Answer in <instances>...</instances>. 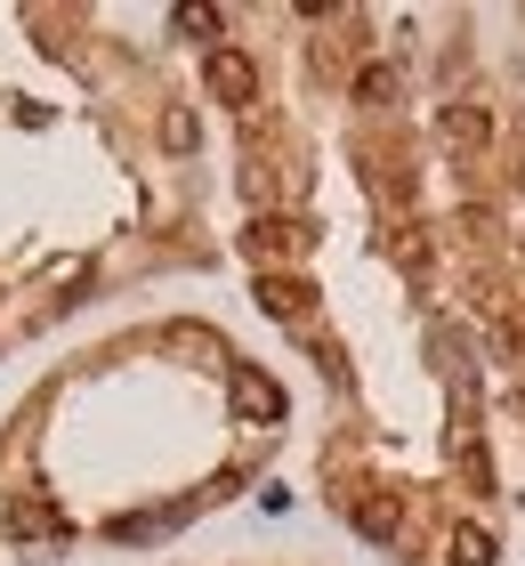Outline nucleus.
<instances>
[{"label": "nucleus", "instance_id": "obj_9", "mask_svg": "<svg viewBox=\"0 0 525 566\" xmlns=\"http://www.w3.org/2000/svg\"><path fill=\"white\" fill-rule=\"evenodd\" d=\"M0 526H9V534H57V518L33 510V502H0Z\"/></svg>", "mask_w": 525, "mask_h": 566}, {"label": "nucleus", "instance_id": "obj_2", "mask_svg": "<svg viewBox=\"0 0 525 566\" xmlns=\"http://www.w3.org/2000/svg\"><path fill=\"white\" fill-rule=\"evenodd\" d=\"M210 97H219V106H251L259 97V65L243 49H210Z\"/></svg>", "mask_w": 525, "mask_h": 566}, {"label": "nucleus", "instance_id": "obj_5", "mask_svg": "<svg viewBox=\"0 0 525 566\" xmlns=\"http://www.w3.org/2000/svg\"><path fill=\"white\" fill-rule=\"evenodd\" d=\"M348 526L372 534V543H397V534H405V510L388 502V494H364V502H348Z\"/></svg>", "mask_w": 525, "mask_h": 566}, {"label": "nucleus", "instance_id": "obj_1", "mask_svg": "<svg viewBox=\"0 0 525 566\" xmlns=\"http://www.w3.org/2000/svg\"><path fill=\"white\" fill-rule=\"evenodd\" d=\"M227 397H234V413L259 421V429L283 421V389H275V380L259 373V365H234V373H227Z\"/></svg>", "mask_w": 525, "mask_h": 566}, {"label": "nucleus", "instance_id": "obj_8", "mask_svg": "<svg viewBox=\"0 0 525 566\" xmlns=\"http://www.w3.org/2000/svg\"><path fill=\"white\" fill-rule=\"evenodd\" d=\"M453 566H493V534L485 526H453Z\"/></svg>", "mask_w": 525, "mask_h": 566}, {"label": "nucleus", "instance_id": "obj_11", "mask_svg": "<svg viewBox=\"0 0 525 566\" xmlns=\"http://www.w3.org/2000/svg\"><path fill=\"white\" fill-rule=\"evenodd\" d=\"M162 138H170L178 154H187V146H195V114H170V122H162Z\"/></svg>", "mask_w": 525, "mask_h": 566}, {"label": "nucleus", "instance_id": "obj_3", "mask_svg": "<svg viewBox=\"0 0 525 566\" xmlns=\"http://www.w3.org/2000/svg\"><path fill=\"white\" fill-rule=\"evenodd\" d=\"M259 307H267L275 324H307V307H315V292L300 275H259Z\"/></svg>", "mask_w": 525, "mask_h": 566}, {"label": "nucleus", "instance_id": "obj_4", "mask_svg": "<svg viewBox=\"0 0 525 566\" xmlns=\"http://www.w3.org/2000/svg\"><path fill=\"white\" fill-rule=\"evenodd\" d=\"M437 130H444V146L477 154V146H493V106H444V114H437Z\"/></svg>", "mask_w": 525, "mask_h": 566}, {"label": "nucleus", "instance_id": "obj_7", "mask_svg": "<svg viewBox=\"0 0 525 566\" xmlns=\"http://www.w3.org/2000/svg\"><path fill=\"white\" fill-rule=\"evenodd\" d=\"M397 97V65H364L356 73V106H388Z\"/></svg>", "mask_w": 525, "mask_h": 566}, {"label": "nucleus", "instance_id": "obj_10", "mask_svg": "<svg viewBox=\"0 0 525 566\" xmlns=\"http://www.w3.org/2000/svg\"><path fill=\"white\" fill-rule=\"evenodd\" d=\"M170 24H178L187 41H219V9H178Z\"/></svg>", "mask_w": 525, "mask_h": 566}, {"label": "nucleus", "instance_id": "obj_6", "mask_svg": "<svg viewBox=\"0 0 525 566\" xmlns=\"http://www.w3.org/2000/svg\"><path fill=\"white\" fill-rule=\"evenodd\" d=\"M243 243L259 251V260H267V251H292V243H307V227H300V219H259Z\"/></svg>", "mask_w": 525, "mask_h": 566}]
</instances>
